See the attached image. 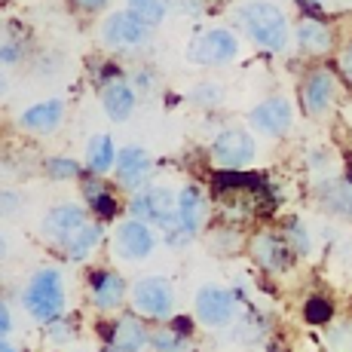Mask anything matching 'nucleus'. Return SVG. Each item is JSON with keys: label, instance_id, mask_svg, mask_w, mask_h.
I'll return each instance as SVG.
<instances>
[{"label": "nucleus", "instance_id": "obj_1", "mask_svg": "<svg viewBox=\"0 0 352 352\" xmlns=\"http://www.w3.org/2000/svg\"><path fill=\"white\" fill-rule=\"evenodd\" d=\"M239 22L245 34L254 40L261 50L267 52H285L288 40H291V28L288 19L279 6L267 3V0H254V3H245L239 10Z\"/></svg>", "mask_w": 352, "mask_h": 352}, {"label": "nucleus", "instance_id": "obj_2", "mask_svg": "<svg viewBox=\"0 0 352 352\" xmlns=\"http://www.w3.org/2000/svg\"><path fill=\"white\" fill-rule=\"evenodd\" d=\"M25 309L37 322H56L65 309V285L58 270H40L22 294Z\"/></svg>", "mask_w": 352, "mask_h": 352}, {"label": "nucleus", "instance_id": "obj_3", "mask_svg": "<svg viewBox=\"0 0 352 352\" xmlns=\"http://www.w3.org/2000/svg\"><path fill=\"white\" fill-rule=\"evenodd\" d=\"M236 56H239V40L227 28L202 31L199 37H193L190 50H187V58H190L193 65H206V67L230 65Z\"/></svg>", "mask_w": 352, "mask_h": 352}, {"label": "nucleus", "instance_id": "obj_4", "mask_svg": "<svg viewBox=\"0 0 352 352\" xmlns=\"http://www.w3.org/2000/svg\"><path fill=\"white\" fill-rule=\"evenodd\" d=\"M132 214L144 224H157L162 230H172L178 224V196L168 187H147L132 199Z\"/></svg>", "mask_w": 352, "mask_h": 352}, {"label": "nucleus", "instance_id": "obj_5", "mask_svg": "<svg viewBox=\"0 0 352 352\" xmlns=\"http://www.w3.org/2000/svg\"><path fill=\"white\" fill-rule=\"evenodd\" d=\"M196 319L206 328H224L236 319V307H239V297L236 291L221 288V285H202L196 291Z\"/></svg>", "mask_w": 352, "mask_h": 352}, {"label": "nucleus", "instance_id": "obj_6", "mask_svg": "<svg viewBox=\"0 0 352 352\" xmlns=\"http://www.w3.org/2000/svg\"><path fill=\"white\" fill-rule=\"evenodd\" d=\"M254 157H257V144H254L252 132H245V129H224L212 141V160L221 168L242 172L245 166H252Z\"/></svg>", "mask_w": 352, "mask_h": 352}, {"label": "nucleus", "instance_id": "obj_7", "mask_svg": "<svg viewBox=\"0 0 352 352\" xmlns=\"http://www.w3.org/2000/svg\"><path fill=\"white\" fill-rule=\"evenodd\" d=\"M248 252L257 261V267L267 270V273H285V270L294 263V248L285 239V233H273V230H261V233L252 236L248 242Z\"/></svg>", "mask_w": 352, "mask_h": 352}, {"label": "nucleus", "instance_id": "obj_8", "mask_svg": "<svg viewBox=\"0 0 352 352\" xmlns=\"http://www.w3.org/2000/svg\"><path fill=\"white\" fill-rule=\"evenodd\" d=\"M337 101V74L331 67H316L303 77L300 86V104L307 117H322Z\"/></svg>", "mask_w": 352, "mask_h": 352}, {"label": "nucleus", "instance_id": "obj_9", "mask_svg": "<svg viewBox=\"0 0 352 352\" xmlns=\"http://www.w3.org/2000/svg\"><path fill=\"white\" fill-rule=\"evenodd\" d=\"M132 303L141 316L151 319H168L175 309V288L160 276H147V279L135 282L132 288Z\"/></svg>", "mask_w": 352, "mask_h": 352}, {"label": "nucleus", "instance_id": "obj_10", "mask_svg": "<svg viewBox=\"0 0 352 352\" xmlns=\"http://www.w3.org/2000/svg\"><path fill=\"white\" fill-rule=\"evenodd\" d=\"M248 123H252V129H257L261 135L282 138V135H288L291 123H294V107H291V101L285 96L263 98L257 107H252V113H248Z\"/></svg>", "mask_w": 352, "mask_h": 352}, {"label": "nucleus", "instance_id": "obj_11", "mask_svg": "<svg viewBox=\"0 0 352 352\" xmlns=\"http://www.w3.org/2000/svg\"><path fill=\"white\" fill-rule=\"evenodd\" d=\"M294 34H297V46H300L307 56H328L337 46V34L322 16H303L300 22H297Z\"/></svg>", "mask_w": 352, "mask_h": 352}, {"label": "nucleus", "instance_id": "obj_12", "mask_svg": "<svg viewBox=\"0 0 352 352\" xmlns=\"http://www.w3.org/2000/svg\"><path fill=\"white\" fill-rule=\"evenodd\" d=\"M113 242H117L120 257H126V261H144V257H151L153 245H157L151 227H147L144 221H138V218L120 224L117 227V239Z\"/></svg>", "mask_w": 352, "mask_h": 352}, {"label": "nucleus", "instance_id": "obj_13", "mask_svg": "<svg viewBox=\"0 0 352 352\" xmlns=\"http://www.w3.org/2000/svg\"><path fill=\"white\" fill-rule=\"evenodd\" d=\"M206 214H208V199H206V193L199 190V187H184V190L178 193V227L181 233H187L193 239L196 233H199V227L206 224ZM172 227V230H175ZM168 233V230H166Z\"/></svg>", "mask_w": 352, "mask_h": 352}, {"label": "nucleus", "instance_id": "obj_14", "mask_svg": "<svg viewBox=\"0 0 352 352\" xmlns=\"http://www.w3.org/2000/svg\"><path fill=\"white\" fill-rule=\"evenodd\" d=\"M83 224H86V212L80 206H58L43 218V233L58 245H67Z\"/></svg>", "mask_w": 352, "mask_h": 352}, {"label": "nucleus", "instance_id": "obj_15", "mask_svg": "<svg viewBox=\"0 0 352 352\" xmlns=\"http://www.w3.org/2000/svg\"><path fill=\"white\" fill-rule=\"evenodd\" d=\"M101 37L111 46H135L147 37V25L141 19H135L132 12H113L107 16V22L101 25Z\"/></svg>", "mask_w": 352, "mask_h": 352}, {"label": "nucleus", "instance_id": "obj_16", "mask_svg": "<svg viewBox=\"0 0 352 352\" xmlns=\"http://www.w3.org/2000/svg\"><path fill=\"white\" fill-rule=\"evenodd\" d=\"M117 175L126 190L141 187L147 181V175H151V153L144 147H123L117 153Z\"/></svg>", "mask_w": 352, "mask_h": 352}, {"label": "nucleus", "instance_id": "obj_17", "mask_svg": "<svg viewBox=\"0 0 352 352\" xmlns=\"http://www.w3.org/2000/svg\"><path fill=\"white\" fill-rule=\"evenodd\" d=\"M107 343H111L113 352H141L151 343V331H147V324L141 319H135V316H123V319L113 324Z\"/></svg>", "mask_w": 352, "mask_h": 352}, {"label": "nucleus", "instance_id": "obj_18", "mask_svg": "<svg viewBox=\"0 0 352 352\" xmlns=\"http://www.w3.org/2000/svg\"><path fill=\"white\" fill-rule=\"evenodd\" d=\"M89 285H92V300H96V307H101V309L120 307V303H123V297H126L123 276L111 273V270H96V273H92V279H89Z\"/></svg>", "mask_w": 352, "mask_h": 352}, {"label": "nucleus", "instance_id": "obj_19", "mask_svg": "<svg viewBox=\"0 0 352 352\" xmlns=\"http://www.w3.org/2000/svg\"><path fill=\"white\" fill-rule=\"evenodd\" d=\"M101 104H104V113L113 120V123H126L135 111V92L126 80H113V83L104 86L101 92Z\"/></svg>", "mask_w": 352, "mask_h": 352}, {"label": "nucleus", "instance_id": "obj_20", "mask_svg": "<svg viewBox=\"0 0 352 352\" xmlns=\"http://www.w3.org/2000/svg\"><path fill=\"white\" fill-rule=\"evenodd\" d=\"M65 117V107L58 98H50V101H40V104L28 107V111L19 117V123L25 129H31V132H52L58 123H62Z\"/></svg>", "mask_w": 352, "mask_h": 352}, {"label": "nucleus", "instance_id": "obj_21", "mask_svg": "<svg viewBox=\"0 0 352 352\" xmlns=\"http://www.w3.org/2000/svg\"><path fill=\"white\" fill-rule=\"evenodd\" d=\"M319 199L322 206L328 208L331 214H337V218H346L352 221V181H328V184L319 190Z\"/></svg>", "mask_w": 352, "mask_h": 352}, {"label": "nucleus", "instance_id": "obj_22", "mask_svg": "<svg viewBox=\"0 0 352 352\" xmlns=\"http://www.w3.org/2000/svg\"><path fill=\"white\" fill-rule=\"evenodd\" d=\"M113 162H117V151H113L111 135H96L89 141V168L96 175H104Z\"/></svg>", "mask_w": 352, "mask_h": 352}, {"label": "nucleus", "instance_id": "obj_23", "mask_svg": "<svg viewBox=\"0 0 352 352\" xmlns=\"http://www.w3.org/2000/svg\"><path fill=\"white\" fill-rule=\"evenodd\" d=\"M98 242H101V224H89V221H86V224L80 227V233L65 245L67 257H71V261H83Z\"/></svg>", "mask_w": 352, "mask_h": 352}, {"label": "nucleus", "instance_id": "obj_24", "mask_svg": "<svg viewBox=\"0 0 352 352\" xmlns=\"http://www.w3.org/2000/svg\"><path fill=\"white\" fill-rule=\"evenodd\" d=\"M129 12L151 28V25H160L166 16V0H129Z\"/></svg>", "mask_w": 352, "mask_h": 352}, {"label": "nucleus", "instance_id": "obj_25", "mask_svg": "<svg viewBox=\"0 0 352 352\" xmlns=\"http://www.w3.org/2000/svg\"><path fill=\"white\" fill-rule=\"evenodd\" d=\"M303 316H307L309 324H328L331 319H334V307H331L328 297H309L307 307H303Z\"/></svg>", "mask_w": 352, "mask_h": 352}, {"label": "nucleus", "instance_id": "obj_26", "mask_svg": "<svg viewBox=\"0 0 352 352\" xmlns=\"http://www.w3.org/2000/svg\"><path fill=\"white\" fill-rule=\"evenodd\" d=\"M46 172H50V178L56 181H67V178H80V162L77 160H65V157H52L46 162Z\"/></svg>", "mask_w": 352, "mask_h": 352}, {"label": "nucleus", "instance_id": "obj_27", "mask_svg": "<svg viewBox=\"0 0 352 352\" xmlns=\"http://www.w3.org/2000/svg\"><path fill=\"white\" fill-rule=\"evenodd\" d=\"M282 233H285V239L291 242V248H294L297 254H309V248H313V242H309V233H307V230H303L300 221H288Z\"/></svg>", "mask_w": 352, "mask_h": 352}, {"label": "nucleus", "instance_id": "obj_28", "mask_svg": "<svg viewBox=\"0 0 352 352\" xmlns=\"http://www.w3.org/2000/svg\"><path fill=\"white\" fill-rule=\"evenodd\" d=\"M328 346L334 352H352V319L334 324L328 331Z\"/></svg>", "mask_w": 352, "mask_h": 352}, {"label": "nucleus", "instance_id": "obj_29", "mask_svg": "<svg viewBox=\"0 0 352 352\" xmlns=\"http://www.w3.org/2000/svg\"><path fill=\"white\" fill-rule=\"evenodd\" d=\"M151 346H157V352H181L184 346V337L178 331L166 328V331H153L151 334Z\"/></svg>", "mask_w": 352, "mask_h": 352}, {"label": "nucleus", "instance_id": "obj_30", "mask_svg": "<svg viewBox=\"0 0 352 352\" xmlns=\"http://www.w3.org/2000/svg\"><path fill=\"white\" fill-rule=\"evenodd\" d=\"M190 98L196 101V104H202V107H214V104L224 101V89H221L218 83H199L190 92Z\"/></svg>", "mask_w": 352, "mask_h": 352}, {"label": "nucleus", "instance_id": "obj_31", "mask_svg": "<svg viewBox=\"0 0 352 352\" xmlns=\"http://www.w3.org/2000/svg\"><path fill=\"white\" fill-rule=\"evenodd\" d=\"M337 71H340V77L346 80V86L352 89V37L346 40V46L340 50V56H337Z\"/></svg>", "mask_w": 352, "mask_h": 352}, {"label": "nucleus", "instance_id": "obj_32", "mask_svg": "<svg viewBox=\"0 0 352 352\" xmlns=\"http://www.w3.org/2000/svg\"><path fill=\"white\" fill-rule=\"evenodd\" d=\"M92 208H96V212L101 214V218H113V214H117V202H113V196L111 193H104V190H101L98 196H92Z\"/></svg>", "mask_w": 352, "mask_h": 352}, {"label": "nucleus", "instance_id": "obj_33", "mask_svg": "<svg viewBox=\"0 0 352 352\" xmlns=\"http://www.w3.org/2000/svg\"><path fill=\"white\" fill-rule=\"evenodd\" d=\"M19 206H22V199H19V193L12 190H0V218H6V214H16Z\"/></svg>", "mask_w": 352, "mask_h": 352}, {"label": "nucleus", "instance_id": "obj_34", "mask_svg": "<svg viewBox=\"0 0 352 352\" xmlns=\"http://www.w3.org/2000/svg\"><path fill=\"white\" fill-rule=\"evenodd\" d=\"M10 328H12V319H10V309H6V303L0 300V340H3L6 334H10Z\"/></svg>", "mask_w": 352, "mask_h": 352}, {"label": "nucleus", "instance_id": "obj_35", "mask_svg": "<svg viewBox=\"0 0 352 352\" xmlns=\"http://www.w3.org/2000/svg\"><path fill=\"white\" fill-rule=\"evenodd\" d=\"M172 331H178L181 337H187L193 331V322L190 319H184V316H178V319H172Z\"/></svg>", "mask_w": 352, "mask_h": 352}, {"label": "nucleus", "instance_id": "obj_36", "mask_svg": "<svg viewBox=\"0 0 352 352\" xmlns=\"http://www.w3.org/2000/svg\"><path fill=\"white\" fill-rule=\"evenodd\" d=\"M0 62H6V65L19 62V50H16V46H0Z\"/></svg>", "mask_w": 352, "mask_h": 352}, {"label": "nucleus", "instance_id": "obj_37", "mask_svg": "<svg viewBox=\"0 0 352 352\" xmlns=\"http://www.w3.org/2000/svg\"><path fill=\"white\" fill-rule=\"evenodd\" d=\"M300 3H303V10H309L313 16H319V6L324 3V0H300Z\"/></svg>", "mask_w": 352, "mask_h": 352}, {"label": "nucleus", "instance_id": "obj_38", "mask_svg": "<svg viewBox=\"0 0 352 352\" xmlns=\"http://www.w3.org/2000/svg\"><path fill=\"white\" fill-rule=\"evenodd\" d=\"M80 6L83 10H98V6H104V0H80Z\"/></svg>", "mask_w": 352, "mask_h": 352}, {"label": "nucleus", "instance_id": "obj_39", "mask_svg": "<svg viewBox=\"0 0 352 352\" xmlns=\"http://www.w3.org/2000/svg\"><path fill=\"white\" fill-rule=\"evenodd\" d=\"M0 352H16V349H12V346H10V343H6V340H0Z\"/></svg>", "mask_w": 352, "mask_h": 352}, {"label": "nucleus", "instance_id": "obj_40", "mask_svg": "<svg viewBox=\"0 0 352 352\" xmlns=\"http://www.w3.org/2000/svg\"><path fill=\"white\" fill-rule=\"evenodd\" d=\"M3 92H6V77L0 74V96H3Z\"/></svg>", "mask_w": 352, "mask_h": 352}, {"label": "nucleus", "instance_id": "obj_41", "mask_svg": "<svg viewBox=\"0 0 352 352\" xmlns=\"http://www.w3.org/2000/svg\"><path fill=\"white\" fill-rule=\"evenodd\" d=\"M3 254H6V242L0 239V257H3Z\"/></svg>", "mask_w": 352, "mask_h": 352}]
</instances>
